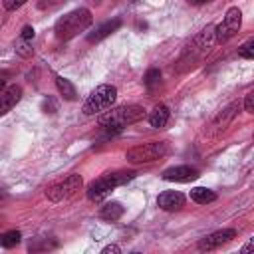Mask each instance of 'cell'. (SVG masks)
Returning <instances> with one entry per match:
<instances>
[{
	"label": "cell",
	"instance_id": "277c9868",
	"mask_svg": "<svg viewBox=\"0 0 254 254\" xmlns=\"http://www.w3.org/2000/svg\"><path fill=\"white\" fill-rule=\"evenodd\" d=\"M115 97H117L115 85L103 83V85L95 87V89L87 95V99H85V103H83V113H85V115L105 113V111L111 109V105L115 103Z\"/></svg>",
	"mask_w": 254,
	"mask_h": 254
},
{
	"label": "cell",
	"instance_id": "3957f363",
	"mask_svg": "<svg viewBox=\"0 0 254 254\" xmlns=\"http://www.w3.org/2000/svg\"><path fill=\"white\" fill-rule=\"evenodd\" d=\"M135 177V173L131 171H119V173H107L103 177H99L97 181H93L87 189V198L93 202H101L107 194H111V190L119 185H125L127 181H131Z\"/></svg>",
	"mask_w": 254,
	"mask_h": 254
},
{
	"label": "cell",
	"instance_id": "4fadbf2b",
	"mask_svg": "<svg viewBox=\"0 0 254 254\" xmlns=\"http://www.w3.org/2000/svg\"><path fill=\"white\" fill-rule=\"evenodd\" d=\"M169 117H171L169 107H167V105H157V107L149 113V125L155 127V129H161V127H165V125L169 123Z\"/></svg>",
	"mask_w": 254,
	"mask_h": 254
},
{
	"label": "cell",
	"instance_id": "9a60e30c",
	"mask_svg": "<svg viewBox=\"0 0 254 254\" xmlns=\"http://www.w3.org/2000/svg\"><path fill=\"white\" fill-rule=\"evenodd\" d=\"M236 109H238V103H230L218 117H216V121L212 123V127H214V131H224L226 129V125L234 119V115H236Z\"/></svg>",
	"mask_w": 254,
	"mask_h": 254
},
{
	"label": "cell",
	"instance_id": "d6986e66",
	"mask_svg": "<svg viewBox=\"0 0 254 254\" xmlns=\"http://www.w3.org/2000/svg\"><path fill=\"white\" fill-rule=\"evenodd\" d=\"M20 240H22L20 230H8V232H4V234L0 236V244H2V248H12V246H16Z\"/></svg>",
	"mask_w": 254,
	"mask_h": 254
},
{
	"label": "cell",
	"instance_id": "83f0119b",
	"mask_svg": "<svg viewBox=\"0 0 254 254\" xmlns=\"http://www.w3.org/2000/svg\"><path fill=\"white\" fill-rule=\"evenodd\" d=\"M210 0H189V4H194V6H200V4H206Z\"/></svg>",
	"mask_w": 254,
	"mask_h": 254
},
{
	"label": "cell",
	"instance_id": "603a6c76",
	"mask_svg": "<svg viewBox=\"0 0 254 254\" xmlns=\"http://www.w3.org/2000/svg\"><path fill=\"white\" fill-rule=\"evenodd\" d=\"M62 2H65V0H38V8L40 10H52V8L60 6Z\"/></svg>",
	"mask_w": 254,
	"mask_h": 254
},
{
	"label": "cell",
	"instance_id": "6da1fadb",
	"mask_svg": "<svg viewBox=\"0 0 254 254\" xmlns=\"http://www.w3.org/2000/svg\"><path fill=\"white\" fill-rule=\"evenodd\" d=\"M145 117V109L137 103H131V105H121V107H115V109H107L101 117H99V125L103 129H107L109 133L113 131H121L123 127L131 125V123H137Z\"/></svg>",
	"mask_w": 254,
	"mask_h": 254
},
{
	"label": "cell",
	"instance_id": "ac0fdd59",
	"mask_svg": "<svg viewBox=\"0 0 254 254\" xmlns=\"http://www.w3.org/2000/svg\"><path fill=\"white\" fill-rule=\"evenodd\" d=\"M145 87H147V91H155L159 85H161V71L159 69H149L147 73H145Z\"/></svg>",
	"mask_w": 254,
	"mask_h": 254
},
{
	"label": "cell",
	"instance_id": "8992f818",
	"mask_svg": "<svg viewBox=\"0 0 254 254\" xmlns=\"http://www.w3.org/2000/svg\"><path fill=\"white\" fill-rule=\"evenodd\" d=\"M240 26H242V12H240V8L232 6V8L226 10L222 22L214 28V40H216L218 44L228 42V40L240 30Z\"/></svg>",
	"mask_w": 254,
	"mask_h": 254
},
{
	"label": "cell",
	"instance_id": "7c38bea8",
	"mask_svg": "<svg viewBox=\"0 0 254 254\" xmlns=\"http://www.w3.org/2000/svg\"><path fill=\"white\" fill-rule=\"evenodd\" d=\"M121 26V20L119 18H113V20H107V22H103V24H99L89 36H87V42H101L103 38H107V36H111L117 28Z\"/></svg>",
	"mask_w": 254,
	"mask_h": 254
},
{
	"label": "cell",
	"instance_id": "8fae6325",
	"mask_svg": "<svg viewBox=\"0 0 254 254\" xmlns=\"http://www.w3.org/2000/svg\"><path fill=\"white\" fill-rule=\"evenodd\" d=\"M22 97V87L20 85H8L2 89L0 93V99H2V107H0V113H8Z\"/></svg>",
	"mask_w": 254,
	"mask_h": 254
},
{
	"label": "cell",
	"instance_id": "4316f807",
	"mask_svg": "<svg viewBox=\"0 0 254 254\" xmlns=\"http://www.w3.org/2000/svg\"><path fill=\"white\" fill-rule=\"evenodd\" d=\"M240 250H242L244 254H246V252H254V238H250V240H248V242H246V244H244Z\"/></svg>",
	"mask_w": 254,
	"mask_h": 254
},
{
	"label": "cell",
	"instance_id": "52a82bcc",
	"mask_svg": "<svg viewBox=\"0 0 254 254\" xmlns=\"http://www.w3.org/2000/svg\"><path fill=\"white\" fill-rule=\"evenodd\" d=\"M81 183H83V179H81L79 175H69V177H65L62 183L52 185V187L46 190V196H48L52 202L65 200V198H69L71 194H75V192L81 189Z\"/></svg>",
	"mask_w": 254,
	"mask_h": 254
},
{
	"label": "cell",
	"instance_id": "d4e9b609",
	"mask_svg": "<svg viewBox=\"0 0 254 254\" xmlns=\"http://www.w3.org/2000/svg\"><path fill=\"white\" fill-rule=\"evenodd\" d=\"M34 36H36V32H34V28H32V26H24V28H22V34H20V38H22V40L32 42V40H34Z\"/></svg>",
	"mask_w": 254,
	"mask_h": 254
},
{
	"label": "cell",
	"instance_id": "ffe728a7",
	"mask_svg": "<svg viewBox=\"0 0 254 254\" xmlns=\"http://www.w3.org/2000/svg\"><path fill=\"white\" fill-rule=\"evenodd\" d=\"M238 56L240 58H246V60H254V38H250L248 42H244L238 48Z\"/></svg>",
	"mask_w": 254,
	"mask_h": 254
},
{
	"label": "cell",
	"instance_id": "7402d4cb",
	"mask_svg": "<svg viewBox=\"0 0 254 254\" xmlns=\"http://www.w3.org/2000/svg\"><path fill=\"white\" fill-rule=\"evenodd\" d=\"M28 0H4L2 4H4V10H8V12H14V10H18L20 6H24Z\"/></svg>",
	"mask_w": 254,
	"mask_h": 254
},
{
	"label": "cell",
	"instance_id": "30bf717a",
	"mask_svg": "<svg viewBox=\"0 0 254 254\" xmlns=\"http://www.w3.org/2000/svg\"><path fill=\"white\" fill-rule=\"evenodd\" d=\"M157 206L161 210H179L181 206H185V194H181L179 190H165L157 196Z\"/></svg>",
	"mask_w": 254,
	"mask_h": 254
},
{
	"label": "cell",
	"instance_id": "484cf974",
	"mask_svg": "<svg viewBox=\"0 0 254 254\" xmlns=\"http://www.w3.org/2000/svg\"><path fill=\"white\" fill-rule=\"evenodd\" d=\"M101 252H103V254H119V246H115V244H109V246H105Z\"/></svg>",
	"mask_w": 254,
	"mask_h": 254
},
{
	"label": "cell",
	"instance_id": "f1b7e54d",
	"mask_svg": "<svg viewBox=\"0 0 254 254\" xmlns=\"http://www.w3.org/2000/svg\"><path fill=\"white\" fill-rule=\"evenodd\" d=\"M252 139H254V133H252Z\"/></svg>",
	"mask_w": 254,
	"mask_h": 254
},
{
	"label": "cell",
	"instance_id": "e0dca14e",
	"mask_svg": "<svg viewBox=\"0 0 254 254\" xmlns=\"http://www.w3.org/2000/svg\"><path fill=\"white\" fill-rule=\"evenodd\" d=\"M190 200H194L198 204H208V202L216 200V192L206 189V187H194L190 190Z\"/></svg>",
	"mask_w": 254,
	"mask_h": 254
},
{
	"label": "cell",
	"instance_id": "ba28073f",
	"mask_svg": "<svg viewBox=\"0 0 254 254\" xmlns=\"http://www.w3.org/2000/svg\"><path fill=\"white\" fill-rule=\"evenodd\" d=\"M236 236V230L234 228H222V230H216L204 238L198 240V250H212V248H218L226 242H230L232 238Z\"/></svg>",
	"mask_w": 254,
	"mask_h": 254
},
{
	"label": "cell",
	"instance_id": "7a4b0ae2",
	"mask_svg": "<svg viewBox=\"0 0 254 254\" xmlns=\"http://www.w3.org/2000/svg\"><path fill=\"white\" fill-rule=\"evenodd\" d=\"M93 22V16L87 8H77V10H71L67 12L65 16H62L58 22H56V38L58 40H71L73 36H77L79 32L87 30Z\"/></svg>",
	"mask_w": 254,
	"mask_h": 254
},
{
	"label": "cell",
	"instance_id": "2e32d148",
	"mask_svg": "<svg viewBox=\"0 0 254 254\" xmlns=\"http://www.w3.org/2000/svg\"><path fill=\"white\" fill-rule=\"evenodd\" d=\"M56 87H58L60 95H62L64 99H67V101H73V99L77 97V93H75V87H73V83H71L69 79L62 77V75H56Z\"/></svg>",
	"mask_w": 254,
	"mask_h": 254
},
{
	"label": "cell",
	"instance_id": "5b68a950",
	"mask_svg": "<svg viewBox=\"0 0 254 254\" xmlns=\"http://www.w3.org/2000/svg\"><path fill=\"white\" fill-rule=\"evenodd\" d=\"M169 151V145L165 141H151V143H143V145H135L125 153V159L133 165H141V163H153L159 161L161 157H165Z\"/></svg>",
	"mask_w": 254,
	"mask_h": 254
},
{
	"label": "cell",
	"instance_id": "9c48e42d",
	"mask_svg": "<svg viewBox=\"0 0 254 254\" xmlns=\"http://www.w3.org/2000/svg\"><path fill=\"white\" fill-rule=\"evenodd\" d=\"M165 181H175V183H190L194 179H198V171L189 167V165H179V167H171L165 169L161 175Z\"/></svg>",
	"mask_w": 254,
	"mask_h": 254
},
{
	"label": "cell",
	"instance_id": "44dd1931",
	"mask_svg": "<svg viewBox=\"0 0 254 254\" xmlns=\"http://www.w3.org/2000/svg\"><path fill=\"white\" fill-rule=\"evenodd\" d=\"M16 52H18L22 58H28V56H32V48H30V42L20 38V42L16 44Z\"/></svg>",
	"mask_w": 254,
	"mask_h": 254
},
{
	"label": "cell",
	"instance_id": "cb8c5ba5",
	"mask_svg": "<svg viewBox=\"0 0 254 254\" xmlns=\"http://www.w3.org/2000/svg\"><path fill=\"white\" fill-rule=\"evenodd\" d=\"M244 109H246L248 113H254V89L244 97Z\"/></svg>",
	"mask_w": 254,
	"mask_h": 254
},
{
	"label": "cell",
	"instance_id": "5bb4252c",
	"mask_svg": "<svg viewBox=\"0 0 254 254\" xmlns=\"http://www.w3.org/2000/svg\"><path fill=\"white\" fill-rule=\"evenodd\" d=\"M99 216L103 218V220H109V222H115V220H119L121 216H123V206L119 204V202H105L103 206H101V210H99Z\"/></svg>",
	"mask_w": 254,
	"mask_h": 254
}]
</instances>
